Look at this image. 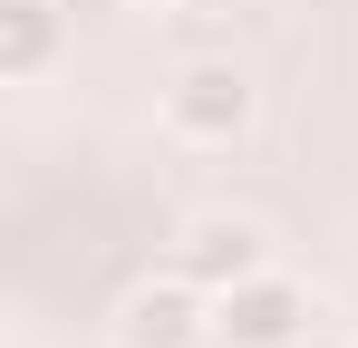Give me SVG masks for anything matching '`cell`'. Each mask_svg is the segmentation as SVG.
<instances>
[{"label": "cell", "mask_w": 358, "mask_h": 348, "mask_svg": "<svg viewBox=\"0 0 358 348\" xmlns=\"http://www.w3.org/2000/svg\"><path fill=\"white\" fill-rule=\"evenodd\" d=\"M155 116H165V136L194 145V155H233V145H252V126H262V78H252L233 49H203V58H184L175 78H165Z\"/></svg>", "instance_id": "6da1fadb"}, {"label": "cell", "mask_w": 358, "mask_h": 348, "mask_svg": "<svg viewBox=\"0 0 358 348\" xmlns=\"http://www.w3.org/2000/svg\"><path fill=\"white\" fill-rule=\"evenodd\" d=\"M107 339H117V348H213V290L184 281L175 261H165L155 281H136V290L117 300Z\"/></svg>", "instance_id": "7a4b0ae2"}, {"label": "cell", "mask_w": 358, "mask_h": 348, "mask_svg": "<svg viewBox=\"0 0 358 348\" xmlns=\"http://www.w3.org/2000/svg\"><path fill=\"white\" fill-rule=\"evenodd\" d=\"M300 339H310V281H291L281 261L213 290V348H300Z\"/></svg>", "instance_id": "3957f363"}, {"label": "cell", "mask_w": 358, "mask_h": 348, "mask_svg": "<svg viewBox=\"0 0 358 348\" xmlns=\"http://www.w3.org/2000/svg\"><path fill=\"white\" fill-rule=\"evenodd\" d=\"M281 252H271V223L262 213H233V203H213V213H184L175 223V271L203 290H233L252 271H271Z\"/></svg>", "instance_id": "277c9868"}, {"label": "cell", "mask_w": 358, "mask_h": 348, "mask_svg": "<svg viewBox=\"0 0 358 348\" xmlns=\"http://www.w3.org/2000/svg\"><path fill=\"white\" fill-rule=\"evenodd\" d=\"M68 49V0H0V78L39 87Z\"/></svg>", "instance_id": "5b68a950"}, {"label": "cell", "mask_w": 358, "mask_h": 348, "mask_svg": "<svg viewBox=\"0 0 358 348\" xmlns=\"http://www.w3.org/2000/svg\"><path fill=\"white\" fill-rule=\"evenodd\" d=\"M339 329H349V339H358V281H349V300H339Z\"/></svg>", "instance_id": "8992f818"}, {"label": "cell", "mask_w": 358, "mask_h": 348, "mask_svg": "<svg viewBox=\"0 0 358 348\" xmlns=\"http://www.w3.org/2000/svg\"><path fill=\"white\" fill-rule=\"evenodd\" d=\"M117 10H165V0H117Z\"/></svg>", "instance_id": "52a82bcc"}]
</instances>
